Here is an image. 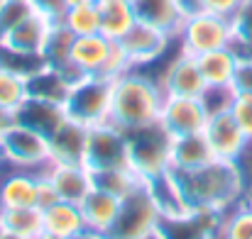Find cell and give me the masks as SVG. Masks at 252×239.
Listing matches in <instances>:
<instances>
[{"label": "cell", "mask_w": 252, "mask_h": 239, "mask_svg": "<svg viewBox=\"0 0 252 239\" xmlns=\"http://www.w3.org/2000/svg\"><path fill=\"white\" fill-rule=\"evenodd\" d=\"M171 178L186 210L225 212L248 198V186L235 161L213 159L198 168L171 171Z\"/></svg>", "instance_id": "obj_1"}, {"label": "cell", "mask_w": 252, "mask_h": 239, "mask_svg": "<svg viewBox=\"0 0 252 239\" xmlns=\"http://www.w3.org/2000/svg\"><path fill=\"white\" fill-rule=\"evenodd\" d=\"M164 93L159 80L142 74L140 69H130L113 79V105L110 122L125 132L150 127L159 122Z\"/></svg>", "instance_id": "obj_2"}, {"label": "cell", "mask_w": 252, "mask_h": 239, "mask_svg": "<svg viewBox=\"0 0 252 239\" xmlns=\"http://www.w3.org/2000/svg\"><path fill=\"white\" fill-rule=\"evenodd\" d=\"M127 139L130 166L145 178L147 186L164 178L171 171V137L159 122L127 132Z\"/></svg>", "instance_id": "obj_3"}, {"label": "cell", "mask_w": 252, "mask_h": 239, "mask_svg": "<svg viewBox=\"0 0 252 239\" xmlns=\"http://www.w3.org/2000/svg\"><path fill=\"white\" fill-rule=\"evenodd\" d=\"M71 61L81 71V76H100L110 80L132 69L120 42H113L100 32L74 39Z\"/></svg>", "instance_id": "obj_4"}, {"label": "cell", "mask_w": 252, "mask_h": 239, "mask_svg": "<svg viewBox=\"0 0 252 239\" xmlns=\"http://www.w3.org/2000/svg\"><path fill=\"white\" fill-rule=\"evenodd\" d=\"M110 105H113V80L100 76H84L71 85L64 110L71 120L86 127H98L110 122Z\"/></svg>", "instance_id": "obj_5"}, {"label": "cell", "mask_w": 252, "mask_h": 239, "mask_svg": "<svg viewBox=\"0 0 252 239\" xmlns=\"http://www.w3.org/2000/svg\"><path fill=\"white\" fill-rule=\"evenodd\" d=\"M176 39H179L181 52H186L191 56H201V54L213 52V49L235 47L233 22L228 17H220V15H213V12L186 15Z\"/></svg>", "instance_id": "obj_6"}, {"label": "cell", "mask_w": 252, "mask_h": 239, "mask_svg": "<svg viewBox=\"0 0 252 239\" xmlns=\"http://www.w3.org/2000/svg\"><path fill=\"white\" fill-rule=\"evenodd\" d=\"M162 220V208L150 186L140 188L120 203L118 220L110 230V239H145L157 232Z\"/></svg>", "instance_id": "obj_7"}, {"label": "cell", "mask_w": 252, "mask_h": 239, "mask_svg": "<svg viewBox=\"0 0 252 239\" xmlns=\"http://www.w3.org/2000/svg\"><path fill=\"white\" fill-rule=\"evenodd\" d=\"M2 152H5V163L25 171L42 173L52 163V152H49V137L12 122L2 134Z\"/></svg>", "instance_id": "obj_8"}, {"label": "cell", "mask_w": 252, "mask_h": 239, "mask_svg": "<svg viewBox=\"0 0 252 239\" xmlns=\"http://www.w3.org/2000/svg\"><path fill=\"white\" fill-rule=\"evenodd\" d=\"M86 166L91 171L130 166V139L127 132L115 127L113 122L88 127V147H86Z\"/></svg>", "instance_id": "obj_9"}, {"label": "cell", "mask_w": 252, "mask_h": 239, "mask_svg": "<svg viewBox=\"0 0 252 239\" xmlns=\"http://www.w3.org/2000/svg\"><path fill=\"white\" fill-rule=\"evenodd\" d=\"M159 85L164 98H201L206 93V80L201 76L196 56L179 49V54L164 66L159 74Z\"/></svg>", "instance_id": "obj_10"}, {"label": "cell", "mask_w": 252, "mask_h": 239, "mask_svg": "<svg viewBox=\"0 0 252 239\" xmlns=\"http://www.w3.org/2000/svg\"><path fill=\"white\" fill-rule=\"evenodd\" d=\"M52 27H54V22L49 17L32 10L7 34L0 37V49L10 52V54H20V56H42Z\"/></svg>", "instance_id": "obj_11"}, {"label": "cell", "mask_w": 252, "mask_h": 239, "mask_svg": "<svg viewBox=\"0 0 252 239\" xmlns=\"http://www.w3.org/2000/svg\"><path fill=\"white\" fill-rule=\"evenodd\" d=\"M171 42H174L171 34L137 20L132 25V29L120 39V47H123V52H125L132 69H145L167 52Z\"/></svg>", "instance_id": "obj_12"}, {"label": "cell", "mask_w": 252, "mask_h": 239, "mask_svg": "<svg viewBox=\"0 0 252 239\" xmlns=\"http://www.w3.org/2000/svg\"><path fill=\"white\" fill-rule=\"evenodd\" d=\"M208 122V110L201 98H164L159 125L167 130L169 137L198 134Z\"/></svg>", "instance_id": "obj_13"}, {"label": "cell", "mask_w": 252, "mask_h": 239, "mask_svg": "<svg viewBox=\"0 0 252 239\" xmlns=\"http://www.w3.org/2000/svg\"><path fill=\"white\" fill-rule=\"evenodd\" d=\"M223 212H203V210H184L162 215L159 237L162 239H216Z\"/></svg>", "instance_id": "obj_14"}, {"label": "cell", "mask_w": 252, "mask_h": 239, "mask_svg": "<svg viewBox=\"0 0 252 239\" xmlns=\"http://www.w3.org/2000/svg\"><path fill=\"white\" fill-rule=\"evenodd\" d=\"M203 137H206L213 157L223 161H235L248 144V137L243 134V130L235 122V117L230 115V110L208 115V122L203 127Z\"/></svg>", "instance_id": "obj_15"}, {"label": "cell", "mask_w": 252, "mask_h": 239, "mask_svg": "<svg viewBox=\"0 0 252 239\" xmlns=\"http://www.w3.org/2000/svg\"><path fill=\"white\" fill-rule=\"evenodd\" d=\"M86 147H88V127L71 117H66L49 134V152L54 163L86 166Z\"/></svg>", "instance_id": "obj_16"}, {"label": "cell", "mask_w": 252, "mask_h": 239, "mask_svg": "<svg viewBox=\"0 0 252 239\" xmlns=\"http://www.w3.org/2000/svg\"><path fill=\"white\" fill-rule=\"evenodd\" d=\"M42 173L52 181V186L57 188L62 200L81 205V200L93 190V173L84 163L74 166V163H54L52 161Z\"/></svg>", "instance_id": "obj_17"}, {"label": "cell", "mask_w": 252, "mask_h": 239, "mask_svg": "<svg viewBox=\"0 0 252 239\" xmlns=\"http://www.w3.org/2000/svg\"><path fill=\"white\" fill-rule=\"evenodd\" d=\"M66 117H69V115H66L64 105L49 103V100H42V98H32V95H30V98L20 105V110L12 115V120H15L17 125H25V127H30V130L44 134V137H49Z\"/></svg>", "instance_id": "obj_18"}, {"label": "cell", "mask_w": 252, "mask_h": 239, "mask_svg": "<svg viewBox=\"0 0 252 239\" xmlns=\"http://www.w3.org/2000/svg\"><path fill=\"white\" fill-rule=\"evenodd\" d=\"M120 198L100 190V188H93L84 200H81V212H84L86 220V230L88 232H95V235H110L115 220H118V212H120Z\"/></svg>", "instance_id": "obj_19"}, {"label": "cell", "mask_w": 252, "mask_h": 239, "mask_svg": "<svg viewBox=\"0 0 252 239\" xmlns=\"http://www.w3.org/2000/svg\"><path fill=\"white\" fill-rule=\"evenodd\" d=\"M132 5H135V15L140 22L152 25L176 39V34L186 20L181 0H132Z\"/></svg>", "instance_id": "obj_20"}, {"label": "cell", "mask_w": 252, "mask_h": 239, "mask_svg": "<svg viewBox=\"0 0 252 239\" xmlns=\"http://www.w3.org/2000/svg\"><path fill=\"white\" fill-rule=\"evenodd\" d=\"M196 61H198L201 76L208 88H233L238 61H240V52L235 47L206 52V54L196 56Z\"/></svg>", "instance_id": "obj_21"}, {"label": "cell", "mask_w": 252, "mask_h": 239, "mask_svg": "<svg viewBox=\"0 0 252 239\" xmlns=\"http://www.w3.org/2000/svg\"><path fill=\"white\" fill-rule=\"evenodd\" d=\"M42 215H44V232H49V235L66 237V239H79L84 232H88L79 203L59 200L52 208L42 210Z\"/></svg>", "instance_id": "obj_22"}, {"label": "cell", "mask_w": 252, "mask_h": 239, "mask_svg": "<svg viewBox=\"0 0 252 239\" xmlns=\"http://www.w3.org/2000/svg\"><path fill=\"white\" fill-rule=\"evenodd\" d=\"M95 5L100 15V34L113 42H120L137 22L132 0H98Z\"/></svg>", "instance_id": "obj_23"}, {"label": "cell", "mask_w": 252, "mask_h": 239, "mask_svg": "<svg viewBox=\"0 0 252 239\" xmlns=\"http://www.w3.org/2000/svg\"><path fill=\"white\" fill-rule=\"evenodd\" d=\"M93 173V188H100L120 200L130 198L140 188H145V178L132 168V166H113V168H98Z\"/></svg>", "instance_id": "obj_24"}, {"label": "cell", "mask_w": 252, "mask_h": 239, "mask_svg": "<svg viewBox=\"0 0 252 239\" xmlns=\"http://www.w3.org/2000/svg\"><path fill=\"white\" fill-rule=\"evenodd\" d=\"M213 152L203 137L198 134H184V137H171V171H189L198 168L208 161H213Z\"/></svg>", "instance_id": "obj_25"}, {"label": "cell", "mask_w": 252, "mask_h": 239, "mask_svg": "<svg viewBox=\"0 0 252 239\" xmlns=\"http://www.w3.org/2000/svg\"><path fill=\"white\" fill-rule=\"evenodd\" d=\"M71 85H74V80L69 76H64L62 71H57L47 64H42L37 71H32L27 76V88H30L32 98H42V100L59 103V105L66 103Z\"/></svg>", "instance_id": "obj_26"}, {"label": "cell", "mask_w": 252, "mask_h": 239, "mask_svg": "<svg viewBox=\"0 0 252 239\" xmlns=\"http://www.w3.org/2000/svg\"><path fill=\"white\" fill-rule=\"evenodd\" d=\"M27 98H30L27 76L0 64V110L7 115H15Z\"/></svg>", "instance_id": "obj_27"}, {"label": "cell", "mask_w": 252, "mask_h": 239, "mask_svg": "<svg viewBox=\"0 0 252 239\" xmlns=\"http://www.w3.org/2000/svg\"><path fill=\"white\" fill-rule=\"evenodd\" d=\"M218 239H252V198H243L223 212Z\"/></svg>", "instance_id": "obj_28"}, {"label": "cell", "mask_w": 252, "mask_h": 239, "mask_svg": "<svg viewBox=\"0 0 252 239\" xmlns=\"http://www.w3.org/2000/svg\"><path fill=\"white\" fill-rule=\"evenodd\" d=\"M0 227L22 237L37 239L44 232V215L39 208H17L0 212Z\"/></svg>", "instance_id": "obj_29"}, {"label": "cell", "mask_w": 252, "mask_h": 239, "mask_svg": "<svg viewBox=\"0 0 252 239\" xmlns=\"http://www.w3.org/2000/svg\"><path fill=\"white\" fill-rule=\"evenodd\" d=\"M98 2V0H95ZM88 2V5H74L66 10L62 25L76 34V37H86V34H95L100 32V15H98V5Z\"/></svg>", "instance_id": "obj_30"}, {"label": "cell", "mask_w": 252, "mask_h": 239, "mask_svg": "<svg viewBox=\"0 0 252 239\" xmlns=\"http://www.w3.org/2000/svg\"><path fill=\"white\" fill-rule=\"evenodd\" d=\"M230 22H233V34H235V49L240 54H252V0L240 2Z\"/></svg>", "instance_id": "obj_31"}, {"label": "cell", "mask_w": 252, "mask_h": 239, "mask_svg": "<svg viewBox=\"0 0 252 239\" xmlns=\"http://www.w3.org/2000/svg\"><path fill=\"white\" fill-rule=\"evenodd\" d=\"M30 12H32V5L27 0H2L0 2V37L7 34Z\"/></svg>", "instance_id": "obj_32"}, {"label": "cell", "mask_w": 252, "mask_h": 239, "mask_svg": "<svg viewBox=\"0 0 252 239\" xmlns=\"http://www.w3.org/2000/svg\"><path fill=\"white\" fill-rule=\"evenodd\" d=\"M230 115L240 125V130L248 137V142H252V95L250 93H238L235 90V98H233V105H230Z\"/></svg>", "instance_id": "obj_33"}, {"label": "cell", "mask_w": 252, "mask_h": 239, "mask_svg": "<svg viewBox=\"0 0 252 239\" xmlns=\"http://www.w3.org/2000/svg\"><path fill=\"white\" fill-rule=\"evenodd\" d=\"M233 98H235V88H206V93L201 95V100H203L208 115L230 110Z\"/></svg>", "instance_id": "obj_34"}, {"label": "cell", "mask_w": 252, "mask_h": 239, "mask_svg": "<svg viewBox=\"0 0 252 239\" xmlns=\"http://www.w3.org/2000/svg\"><path fill=\"white\" fill-rule=\"evenodd\" d=\"M30 5H32V10H37L39 15L49 17L52 22H62L66 10H69L66 0H30Z\"/></svg>", "instance_id": "obj_35"}, {"label": "cell", "mask_w": 252, "mask_h": 239, "mask_svg": "<svg viewBox=\"0 0 252 239\" xmlns=\"http://www.w3.org/2000/svg\"><path fill=\"white\" fill-rule=\"evenodd\" d=\"M233 88H235L238 93H250L252 95V54H240Z\"/></svg>", "instance_id": "obj_36"}, {"label": "cell", "mask_w": 252, "mask_h": 239, "mask_svg": "<svg viewBox=\"0 0 252 239\" xmlns=\"http://www.w3.org/2000/svg\"><path fill=\"white\" fill-rule=\"evenodd\" d=\"M201 2V12H213V15H220V17H233L240 7L243 0H198Z\"/></svg>", "instance_id": "obj_37"}, {"label": "cell", "mask_w": 252, "mask_h": 239, "mask_svg": "<svg viewBox=\"0 0 252 239\" xmlns=\"http://www.w3.org/2000/svg\"><path fill=\"white\" fill-rule=\"evenodd\" d=\"M62 198H59V193H57V188L52 186V181L44 176V173H39V190H37V208L39 210H47V208H52L54 203H59Z\"/></svg>", "instance_id": "obj_38"}, {"label": "cell", "mask_w": 252, "mask_h": 239, "mask_svg": "<svg viewBox=\"0 0 252 239\" xmlns=\"http://www.w3.org/2000/svg\"><path fill=\"white\" fill-rule=\"evenodd\" d=\"M12 122H15V120H12V115H7V112H2V110H0V134H2Z\"/></svg>", "instance_id": "obj_39"}, {"label": "cell", "mask_w": 252, "mask_h": 239, "mask_svg": "<svg viewBox=\"0 0 252 239\" xmlns=\"http://www.w3.org/2000/svg\"><path fill=\"white\" fill-rule=\"evenodd\" d=\"M79 239H110V237H105V235H95V232H84Z\"/></svg>", "instance_id": "obj_40"}, {"label": "cell", "mask_w": 252, "mask_h": 239, "mask_svg": "<svg viewBox=\"0 0 252 239\" xmlns=\"http://www.w3.org/2000/svg\"><path fill=\"white\" fill-rule=\"evenodd\" d=\"M88 2H95V0H66L69 7H74V5H88Z\"/></svg>", "instance_id": "obj_41"}, {"label": "cell", "mask_w": 252, "mask_h": 239, "mask_svg": "<svg viewBox=\"0 0 252 239\" xmlns=\"http://www.w3.org/2000/svg\"><path fill=\"white\" fill-rule=\"evenodd\" d=\"M37 239H66V237H57V235H49V232H42Z\"/></svg>", "instance_id": "obj_42"}, {"label": "cell", "mask_w": 252, "mask_h": 239, "mask_svg": "<svg viewBox=\"0 0 252 239\" xmlns=\"http://www.w3.org/2000/svg\"><path fill=\"white\" fill-rule=\"evenodd\" d=\"M7 163H5V152H2V142H0V171L5 168Z\"/></svg>", "instance_id": "obj_43"}, {"label": "cell", "mask_w": 252, "mask_h": 239, "mask_svg": "<svg viewBox=\"0 0 252 239\" xmlns=\"http://www.w3.org/2000/svg\"><path fill=\"white\" fill-rule=\"evenodd\" d=\"M145 239H162V237H159V232H152L150 237H145Z\"/></svg>", "instance_id": "obj_44"}, {"label": "cell", "mask_w": 252, "mask_h": 239, "mask_svg": "<svg viewBox=\"0 0 252 239\" xmlns=\"http://www.w3.org/2000/svg\"><path fill=\"white\" fill-rule=\"evenodd\" d=\"M27 2H30V0H27Z\"/></svg>", "instance_id": "obj_45"}, {"label": "cell", "mask_w": 252, "mask_h": 239, "mask_svg": "<svg viewBox=\"0 0 252 239\" xmlns=\"http://www.w3.org/2000/svg\"><path fill=\"white\" fill-rule=\"evenodd\" d=\"M0 2H2V0H0Z\"/></svg>", "instance_id": "obj_46"}, {"label": "cell", "mask_w": 252, "mask_h": 239, "mask_svg": "<svg viewBox=\"0 0 252 239\" xmlns=\"http://www.w3.org/2000/svg\"><path fill=\"white\" fill-rule=\"evenodd\" d=\"M250 198H252V195H250Z\"/></svg>", "instance_id": "obj_47"}]
</instances>
